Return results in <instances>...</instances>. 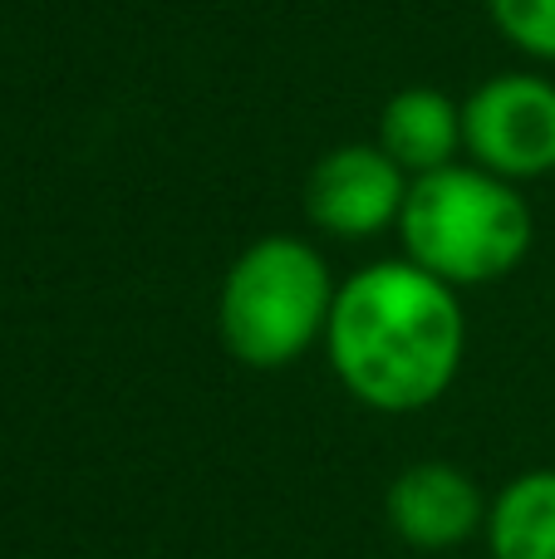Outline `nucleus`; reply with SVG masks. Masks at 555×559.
Masks as SVG:
<instances>
[{
    "label": "nucleus",
    "mask_w": 555,
    "mask_h": 559,
    "mask_svg": "<svg viewBox=\"0 0 555 559\" xmlns=\"http://www.w3.org/2000/svg\"><path fill=\"white\" fill-rule=\"evenodd\" d=\"M462 289L409 255L374 261L334 289L324 354L344 393L374 413H423L452 388L468 354Z\"/></svg>",
    "instance_id": "obj_1"
},
{
    "label": "nucleus",
    "mask_w": 555,
    "mask_h": 559,
    "mask_svg": "<svg viewBox=\"0 0 555 559\" xmlns=\"http://www.w3.org/2000/svg\"><path fill=\"white\" fill-rule=\"evenodd\" d=\"M399 236L413 265L452 289H477L527 261L536 222L517 182L477 163H452L409 182Z\"/></svg>",
    "instance_id": "obj_2"
},
{
    "label": "nucleus",
    "mask_w": 555,
    "mask_h": 559,
    "mask_svg": "<svg viewBox=\"0 0 555 559\" xmlns=\"http://www.w3.org/2000/svg\"><path fill=\"white\" fill-rule=\"evenodd\" d=\"M330 261L305 236H261L232 261L216 289V334L246 368H291L324 344L334 309Z\"/></svg>",
    "instance_id": "obj_3"
},
{
    "label": "nucleus",
    "mask_w": 555,
    "mask_h": 559,
    "mask_svg": "<svg viewBox=\"0 0 555 559\" xmlns=\"http://www.w3.org/2000/svg\"><path fill=\"white\" fill-rule=\"evenodd\" d=\"M468 163L536 182L555 173V84L546 74H492L462 98Z\"/></svg>",
    "instance_id": "obj_4"
},
{
    "label": "nucleus",
    "mask_w": 555,
    "mask_h": 559,
    "mask_svg": "<svg viewBox=\"0 0 555 559\" xmlns=\"http://www.w3.org/2000/svg\"><path fill=\"white\" fill-rule=\"evenodd\" d=\"M413 177L379 143H344L315 163L305 182V216L324 236L364 241V236L399 231Z\"/></svg>",
    "instance_id": "obj_5"
},
{
    "label": "nucleus",
    "mask_w": 555,
    "mask_h": 559,
    "mask_svg": "<svg viewBox=\"0 0 555 559\" xmlns=\"http://www.w3.org/2000/svg\"><path fill=\"white\" fill-rule=\"evenodd\" d=\"M487 506L462 466L452 462H413L393 476L389 496H383V511L389 525L403 545L413 550H458L468 545L477 531H487Z\"/></svg>",
    "instance_id": "obj_6"
},
{
    "label": "nucleus",
    "mask_w": 555,
    "mask_h": 559,
    "mask_svg": "<svg viewBox=\"0 0 555 559\" xmlns=\"http://www.w3.org/2000/svg\"><path fill=\"white\" fill-rule=\"evenodd\" d=\"M374 143L393 157L409 177H428L438 167L462 163V104H452L442 88L409 84L379 108V138Z\"/></svg>",
    "instance_id": "obj_7"
},
{
    "label": "nucleus",
    "mask_w": 555,
    "mask_h": 559,
    "mask_svg": "<svg viewBox=\"0 0 555 559\" xmlns=\"http://www.w3.org/2000/svg\"><path fill=\"white\" fill-rule=\"evenodd\" d=\"M492 559H555V472H521L487 506Z\"/></svg>",
    "instance_id": "obj_8"
},
{
    "label": "nucleus",
    "mask_w": 555,
    "mask_h": 559,
    "mask_svg": "<svg viewBox=\"0 0 555 559\" xmlns=\"http://www.w3.org/2000/svg\"><path fill=\"white\" fill-rule=\"evenodd\" d=\"M487 10L521 55L555 64V0H487Z\"/></svg>",
    "instance_id": "obj_9"
}]
</instances>
